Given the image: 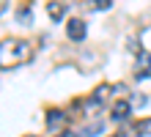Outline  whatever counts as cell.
<instances>
[{
    "instance_id": "1",
    "label": "cell",
    "mask_w": 151,
    "mask_h": 137,
    "mask_svg": "<svg viewBox=\"0 0 151 137\" xmlns=\"http://www.w3.org/2000/svg\"><path fill=\"white\" fill-rule=\"evenodd\" d=\"M30 44L22 41V39H3L0 41V69L8 71L14 66H19V63L30 60Z\"/></svg>"
},
{
    "instance_id": "2",
    "label": "cell",
    "mask_w": 151,
    "mask_h": 137,
    "mask_svg": "<svg viewBox=\"0 0 151 137\" xmlns=\"http://www.w3.org/2000/svg\"><path fill=\"white\" fill-rule=\"evenodd\" d=\"M110 85H99V88H96L93 90V93L91 96H88V104H85V113H99V110L104 107V102H107V99H110Z\"/></svg>"
},
{
    "instance_id": "3",
    "label": "cell",
    "mask_w": 151,
    "mask_h": 137,
    "mask_svg": "<svg viewBox=\"0 0 151 137\" xmlns=\"http://www.w3.org/2000/svg\"><path fill=\"white\" fill-rule=\"evenodd\" d=\"M66 36H69V41H83L85 36H88V25H85V19L72 16V19L66 22Z\"/></svg>"
},
{
    "instance_id": "4",
    "label": "cell",
    "mask_w": 151,
    "mask_h": 137,
    "mask_svg": "<svg viewBox=\"0 0 151 137\" xmlns=\"http://www.w3.org/2000/svg\"><path fill=\"white\" fill-rule=\"evenodd\" d=\"M151 77V52H140L135 58V80H148Z\"/></svg>"
},
{
    "instance_id": "5",
    "label": "cell",
    "mask_w": 151,
    "mask_h": 137,
    "mask_svg": "<svg viewBox=\"0 0 151 137\" xmlns=\"http://www.w3.org/2000/svg\"><path fill=\"white\" fill-rule=\"evenodd\" d=\"M129 115H132V104H129V99H121V102H115L113 110H110V121H113V123L127 121Z\"/></svg>"
},
{
    "instance_id": "6",
    "label": "cell",
    "mask_w": 151,
    "mask_h": 137,
    "mask_svg": "<svg viewBox=\"0 0 151 137\" xmlns=\"http://www.w3.org/2000/svg\"><path fill=\"white\" fill-rule=\"evenodd\" d=\"M63 113H60V110H50L47 113V129L50 132H60V126H63Z\"/></svg>"
},
{
    "instance_id": "7",
    "label": "cell",
    "mask_w": 151,
    "mask_h": 137,
    "mask_svg": "<svg viewBox=\"0 0 151 137\" xmlns=\"http://www.w3.org/2000/svg\"><path fill=\"white\" fill-rule=\"evenodd\" d=\"M47 14H50L52 22H60V19H63V6H60L58 0H50V3H47Z\"/></svg>"
},
{
    "instance_id": "8",
    "label": "cell",
    "mask_w": 151,
    "mask_h": 137,
    "mask_svg": "<svg viewBox=\"0 0 151 137\" xmlns=\"http://www.w3.org/2000/svg\"><path fill=\"white\" fill-rule=\"evenodd\" d=\"M17 25H22V27L33 25V16H30V6H22L19 11H17Z\"/></svg>"
},
{
    "instance_id": "9",
    "label": "cell",
    "mask_w": 151,
    "mask_h": 137,
    "mask_svg": "<svg viewBox=\"0 0 151 137\" xmlns=\"http://www.w3.org/2000/svg\"><path fill=\"white\" fill-rule=\"evenodd\" d=\"M135 134L137 137H151V118H143V121L135 123Z\"/></svg>"
},
{
    "instance_id": "10",
    "label": "cell",
    "mask_w": 151,
    "mask_h": 137,
    "mask_svg": "<svg viewBox=\"0 0 151 137\" xmlns=\"http://www.w3.org/2000/svg\"><path fill=\"white\" fill-rule=\"evenodd\" d=\"M88 6H91L93 11H107L113 6V0H88Z\"/></svg>"
},
{
    "instance_id": "11",
    "label": "cell",
    "mask_w": 151,
    "mask_h": 137,
    "mask_svg": "<svg viewBox=\"0 0 151 137\" xmlns=\"http://www.w3.org/2000/svg\"><path fill=\"white\" fill-rule=\"evenodd\" d=\"M102 129H104V123H93V126H88V129H83L77 137H93V134H99Z\"/></svg>"
},
{
    "instance_id": "12",
    "label": "cell",
    "mask_w": 151,
    "mask_h": 137,
    "mask_svg": "<svg viewBox=\"0 0 151 137\" xmlns=\"http://www.w3.org/2000/svg\"><path fill=\"white\" fill-rule=\"evenodd\" d=\"M58 137H77V134H74V132H69V129H66V132H60Z\"/></svg>"
},
{
    "instance_id": "13",
    "label": "cell",
    "mask_w": 151,
    "mask_h": 137,
    "mask_svg": "<svg viewBox=\"0 0 151 137\" xmlns=\"http://www.w3.org/2000/svg\"><path fill=\"white\" fill-rule=\"evenodd\" d=\"M3 8H6V0H0V11H3Z\"/></svg>"
},
{
    "instance_id": "14",
    "label": "cell",
    "mask_w": 151,
    "mask_h": 137,
    "mask_svg": "<svg viewBox=\"0 0 151 137\" xmlns=\"http://www.w3.org/2000/svg\"><path fill=\"white\" fill-rule=\"evenodd\" d=\"M28 137H36V134H28Z\"/></svg>"
},
{
    "instance_id": "15",
    "label": "cell",
    "mask_w": 151,
    "mask_h": 137,
    "mask_svg": "<svg viewBox=\"0 0 151 137\" xmlns=\"http://www.w3.org/2000/svg\"><path fill=\"white\" fill-rule=\"evenodd\" d=\"M113 137H115V134H113Z\"/></svg>"
}]
</instances>
